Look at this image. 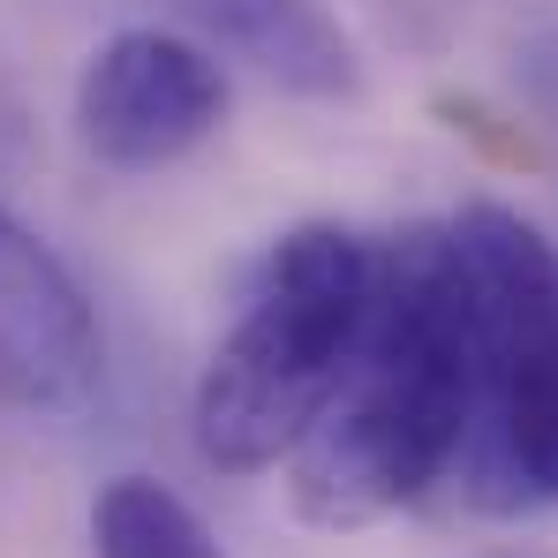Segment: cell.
Segmentation results:
<instances>
[{
  "mask_svg": "<svg viewBox=\"0 0 558 558\" xmlns=\"http://www.w3.org/2000/svg\"><path fill=\"white\" fill-rule=\"evenodd\" d=\"M483 408V355L461 302L446 227H408L377 250L371 332L355 371L287 453V498L317 529H363L415 506L461 461Z\"/></svg>",
  "mask_w": 558,
  "mask_h": 558,
  "instance_id": "cell-1",
  "label": "cell"
},
{
  "mask_svg": "<svg viewBox=\"0 0 558 558\" xmlns=\"http://www.w3.org/2000/svg\"><path fill=\"white\" fill-rule=\"evenodd\" d=\"M371 302L377 250L355 227L340 219L287 227L242 294L234 332L211 348L196 377V400H189L196 453L227 475L287 461L355 371Z\"/></svg>",
  "mask_w": 558,
  "mask_h": 558,
  "instance_id": "cell-2",
  "label": "cell"
},
{
  "mask_svg": "<svg viewBox=\"0 0 558 558\" xmlns=\"http://www.w3.org/2000/svg\"><path fill=\"white\" fill-rule=\"evenodd\" d=\"M219 121H227L219 61L196 38L151 31V23L113 31L76 76V136L98 167H121V174L189 159Z\"/></svg>",
  "mask_w": 558,
  "mask_h": 558,
  "instance_id": "cell-3",
  "label": "cell"
},
{
  "mask_svg": "<svg viewBox=\"0 0 558 558\" xmlns=\"http://www.w3.org/2000/svg\"><path fill=\"white\" fill-rule=\"evenodd\" d=\"M98 317L69 265L0 204V392L31 408H76L98 385Z\"/></svg>",
  "mask_w": 558,
  "mask_h": 558,
  "instance_id": "cell-4",
  "label": "cell"
},
{
  "mask_svg": "<svg viewBox=\"0 0 558 558\" xmlns=\"http://www.w3.org/2000/svg\"><path fill=\"white\" fill-rule=\"evenodd\" d=\"M483 385L558 348V250L513 204H461L446 219Z\"/></svg>",
  "mask_w": 558,
  "mask_h": 558,
  "instance_id": "cell-5",
  "label": "cell"
},
{
  "mask_svg": "<svg viewBox=\"0 0 558 558\" xmlns=\"http://www.w3.org/2000/svg\"><path fill=\"white\" fill-rule=\"evenodd\" d=\"M174 15L196 23L211 46H227L242 69L294 98H355L363 61L355 38L325 15V0H174Z\"/></svg>",
  "mask_w": 558,
  "mask_h": 558,
  "instance_id": "cell-6",
  "label": "cell"
},
{
  "mask_svg": "<svg viewBox=\"0 0 558 558\" xmlns=\"http://www.w3.org/2000/svg\"><path fill=\"white\" fill-rule=\"evenodd\" d=\"M461 453L483 506H558V348L483 385Z\"/></svg>",
  "mask_w": 558,
  "mask_h": 558,
  "instance_id": "cell-7",
  "label": "cell"
},
{
  "mask_svg": "<svg viewBox=\"0 0 558 558\" xmlns=\"http://www.w3.org/2000/svg\"><path fill=\"white\" fill-rule=\"evenodd\" d=\"M92 558H219L204 513L151 475H113L92 498Z\"/></svg>",
  "mask_w": 558,
  "mask_h": 558,
  "instance_id": "cell-8",
  "label": "cell"
},
{
  "mask_svg": "<svg viewBox=\"0 0 558 558\" xmlns=\"http://www.w3.org/2000/svg\"><path fill=\"white\" fill-rule=\"evenodd\" d=\"M513 84H521V98H529L544 121H558V15L551 23H529V31L513 38Z\"/></svg>",
  "mask_w": 558,
  "mask_h": 558,
  "instance_id": "cell-9",
  "label": "cell"
},
{
  "mask_svg": "<svg viewBox=\"0 0 558 558\" xmlns=\"http://www.w3.org/2000/svg\"><path fill=\"white\" fill-rule=\"evenodd\" d=\"M438 106L453 113V129H461V136L490 144V151H498L506 167H536V159H544V151H536V144H529L521 129H498V113H490V106H475V98H438Z\"/></svg>",
  "mask_w": 558,
  "mask_h": 558,
  "instance_id": "cell-10",
  "label": "cell"
}]
</instances>
